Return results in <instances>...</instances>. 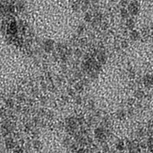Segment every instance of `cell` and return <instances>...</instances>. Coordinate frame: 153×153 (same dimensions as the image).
<instances>
[{
	"label": "cell",
	"mask_w": 153,
	"mask_h": 153,
	"mask_svg": "<svg viewBox=\"0 0 153 153\" xmlns=\"http://www.w3.org/2000/svg\"><path fill=\"white\" fill-rule=\"evenodd\" d=\"M65 129L68 134L71 135H75L77 132L78 128V123L76 121V119L75 117H68L65 121Z\"/></svg>",
	"instance_id": "6da1fadb"
},
{
	"label": "cell",
	"mask_w": 153,
	"mask_h": 153,
	"mask_svg": "<svg viewBox=\"0 0 153 153\" xmlns=\"http://www.w3.org/2000/svg\"><path fill=\"white\" fill-rule=\"evenodd\" d=\"M94 135H95V138L97 139V141L100 142V143H104L106 141V138H107L106 129L103 127L96 128L94 130Z\"/></svg>",
	"instance_id": "7a4b0ae2"
},
{
	"label": "cell",
	"mask_w": 153,
	"mask_h": 153,
	"mask_svg": "<svg viewBox=\"0 0 153 153\" xmlns=\"http://www.w3.org/2000/svg\"><path fill=\"white\" fill-rule=\"evenodd\" d=\"M55 45H54V41L52 40V39H46V40L43 41V51L47 53H50L52 52L53 50H54Z\"/></svg>",
	"instance_id": "3957f363"
},
{
	"label": "cell",
	"mask_w": 153,
	"mask_h": 153,
	"mask_svg": "<svg viewBox=\"0 0 153 153\" xmlns=\"http://www.w3.org/2000/svg\"><path fill=\"white\" fill-rule=\"evenodd\" d=\"M97 61L102 65H104L107 62V56H106V52L102 49H98V53L97 55Z\"/></svg>",
	"instance_id": "277c9868"
},
{
	"label": "cell",
	"mask_w": 153,
	"mask_h": 153,
	"mask_svg": "<svg viewBox=\"0 0 153 153\" xmlns=\"http://www.w3.org/2000/svg\"><path fill=\"white\" fill-rule=\"evenodd\" d=\"M5 147L8 150H11L16 147V142L14 138L12 137H8L5 139Z\"/></svg>",
	"instance_id": "5b68a950"
},
{
	"label": "cell",
	"mask_w": 153,
	"mask_h": 153,
	"mask_svg": "<svg viewBox=\"0 0 153 153\" xmlns=\"http://www.w3.org/2000/svg\"><path fill=\"white\" fill-rule=\"evenodd\" d=\"M143 82H144L145 86L148 87V86H151L153 84V79H152V77L151 75H147L143 78Z\"/></svg>",
	"instance_id": "8992f818"
},
{
	"label": "cell",
	"mask_w": 153,
	"mask_h": 153,
	"mask_svg": "<svg viewBox=\"0 0 153 153\" xmlns=\"http://www.w3.org/2000/svg\"><path fill=\"white\" fill-rule=\"evenodd\" d=\"M74 87H75V92H81L84 90V84L82 83V81H80V82H77L76 84H74Z\"/></svg>",
	"instance_id": "52a82bcc"
},
{
	"label": "cell",
	"mask_w": 153,
	"mask_h": 153,
	"mask_svg": "<svg viewBox=\"0 0 153 153\" xmlns=\"http://www.w3.org/2000/svg\"><path fill=\"white\" fill-rule=\"evenodd\" d=\"M125 116H126V113L123 109H119L116 111V116L119 119H124L125 118Z\"/></svg>",
	"instance_id": "ba28073f"
},
{
	"label": "cell",
	"mask_w": 153,
	"mask_h": 153,
	"mask_svg": "<svg viewBox=\"0 0 153 153\" xmlns=\"http://www.w3.org/2000/svg\"><path fill=\"white\" fill-rule=\"evenodd\" d=\"M8 30L11 35H15L17 32V26L15 23H12L10 24L9 27H8Z\"/></svg>",
	"instance_id": "9c48e42d"
},
{
	"label": "cell",
	"mask_w": 153,
	"mask_h": 153,
	"mask_svg": "<svg viewBox=\"0 0 153 153\" xmlns=\"http://www.w3.org/2000/svg\"><path fill=\"white\" fill-rule=\"evenodd\" d=\"M32 147L35 150H40L43 147V145H42V143L39 140H35L32 143Z\"/></svg>",
	"instance_id": "30bf717a"
},
{
	"label": "cell",
	"mask_w": 153,
	"mask_h": 153,
	"mask_svg": "<svg viewBox=\"0 0 153 153\" xmlns=\"http://www.w3.org/2000/svg\"><path fill=\"white\" fill-rule=\"evenodd\" d=\"M102 65L100 64L99 62H96L94 63V71H96V72L99 73V72L102 71Z\"/></svg>",
	"instance_id": "8fae6325"
},
{
	"label": "cell",
	"mask_w": 153,
	"mask_h": 153,
	"mask_svg": "<svg viewBox=\"0 0 153 153\" xmlns=\"http://www.w3.org/2000/svg\"><path fill=\"white\" fill-rule=\"evenodd\" d=\"M116 148L119 151H122L124 149V143L122 141H119L116 144Z\"/></svg>",
	"instance_id": "7c38bea8"
},
{
	"label": "cell",
	"mask_w": 153,
	"mask_h": 153,
	"mask_svg": "<svg viewBox=\"0 0 153 153\" xmlns=\"http://www.w3.org/2000/svg\"><path fill=\"white\" fill-rule=\"evenodd\" d=\"M75 119H76V121H77L79 125H83L86 121V119H84L83 117V116H76Z\"/></svg>",
	"instance_id": "4fadbf2b"
},
{
	"label": "cell",
	"mask_w": 153,
	"mask_h": 153,
	"mask_svg": "<svg viewBox=\"0 0 153 153\" xmlns=\"http://www.w3.org/2000/svg\"><path fill=\"white\" fill-rule=\"evenodd\" d=\"M73 142L71 141V139L70 138H64V140H63V145L65 146V147H70V146L71 145V143H72Z\"/></svg>",
	"instance_id": "5bb4252c"
},
{
	"label": "cell",
	"mask_w": 153,
	"mask_h": 153,
	"mask_svg": "<svg viewBox=\"0 0 153 153\" xmlns=\"http://www.w3.org/2000/svg\"><path fill=\"white\" fill-rule=\"evenodd\" d=\"M5 103H6V106H8V108H12L13 106H14V104H15L14 103V101H13L12 98H8V100L6 101Z\"/></svg>",
	"instance_id": "9a60e30c"
},
{
	"label": "cell",
	"mask_w": 153,
	"mask_h": 153,
	"mask_svg": "<svg viewBox=\"0 0 153 153\" xmlns=\"http://www.w3.org/2000/svg\"><path fill=\"white\" fill-rule=\"evenodd\" d=\"M98 77V73L96 72V71H92L90 72L89 74V79H91V80H95L96 79H97Z\"/></svg>",
	"instance_id": "2e32d148"
},
{
	"label": "cell",
	"mask_w": 153,
	"mask_h": 153,
	"mask_svg": "<svg viewBox=\"0 0 153 153\" xmlns=\"http://www.w3.org/2000/svg\"><path fill=\"white\" fill-rule=\"evenodd\" d=\"M101 143H102V151L103 152H105V153L108 152L109 151V146H108V144L106 143V142Z\"/></svg>",
	"instance_id": "e0dca14e"
},
{
	"label": "cell",
	"mask_w": 153,
	"mask_h": 153,
	"mask_svg": "<svg viewBox=\"0 0 153 153\" xmlns=\"http://www.w3.org/2000/svg\"><path fill=\"white\" fill-rule=\"evenodd\" d=\"M139 37V35H138V33L137 31H133L131 32V34H130V39H132V40H137V39H138Z\"/></svg>",
	"instance_id": "ac0fdd59"
},
{
	"label": "cell",
	"mask_w": 153,
	"mask_h": 153,
	"mask_svg": "<svg viewBox=\"0 0 153 153\" xmlns=\"http://www.w3.org/2000/svg\"><path fill=\"white\" fill-rule=\"evenodd\" d=\"M74 54L75 56L77 57V58H79V57H81L83 56V52L81 49H79V48H76L74 52Z\"/></svg>",
	"instance_id": "d6986e66"
},
{
	"label": "cell",
	"mask_w": 153,
	"mask_h": 153,
	"mask_svg": "<svg viewBox=\"0 0 153 153\" xmlns=\"http://www.w3.org/2000/svg\"><path fill=\"white\" fill-rule=\"evenodd\" d=\"M75 102L76 104L79 105L83 102V97L80 96V95H77V96H75Z\"/></svg>",
	"instance_id": "ffe728a7"
},
{
	"label": "cell",
	"mask_w": 153,
	"mask_h": 153,
	"mask_svg": "<svg viewBox=\"0 0 153 153\" xmlns=\"http://www.w3.org/2000/svg\"><path fill=\"white\" fill-rule=\"evenodd\" d=\"M84 25H79L76 29V32H77L78 35H81L84 32Z\"/></svg>",
	"instance_id": "44dd1931"
},
{
	"label": "cell",
	"mask_w": 153,
	"mask_h": 153,
	"mask_svg": "<svg viewBox=\"0 0 153 153\" xmlns=\"http://www.w3.org/2000/svg\"><path fill=\"white\" fill-rule=\"evenodd\" d=\"M88 108L89 110H94L95 108V103L92 100H89L88 101Z\"/></svg>",
	"instance_id": "7402d4cb"
},
{
	"label": "cell",
	"mask_w": 153,
	"mask_h": 153,
	"mask_svg": "<svg viewBox=\"0 0 153 153\" xmlns=\"http://www.w3.org/2000/svg\"><path fill=\"white\" fill-rule=\"evenodd\" d=\"M67 95L70 97H75V90L71 88L67 89Z\"/></svg>",
	"instance_id": "603a6c76"
},
{
	"label": "cell",
	"mask_w": 153,
	"mask_h": 153,
	"mask_svg": "<svg viewBox=\"0 0 153 153\" xmlns=\"http://www.w3.org/2000/svg\"><path fill=\"white\" fill-rule=\"evenodd\" d=\"M32 128H33V124H32L30 122L26 123V124H25V130L26 132H30V131H31V130H32Z\"/></svg>",
	"instance_id": "cb8c5ba5"
},
{
	"label": "cell",
	"mask_w": 153,
	"mask_h": 153,
	"mask_svg": "<svg viewBox=\"0 0 153 153\" xmlns=\"http://www.w3.org/2000/svg\"><path fill=\"white\" fill-rule=\"evenodd\" d=\"M78 43H79V45H80V46H85L86 44L88 43V40H87V39L86 38H83V39H79V40L78 41Z\"/></svg>",
	"instance_id": "d4e9b609"
},
{
	"label": "cell",
	"mask_w": 153,
	"mask_h": 153,
	"mask_svg": "<svg viewBox=\"0 0 153 153\" xmlns=\"http://www.w3.org/2000/svg\"><path fill=\"white\" fill-rule=\"evenodd\" d=\"M13 153H25V151L22 147H17L14 148V152Z\"/></svg>",
	"instance_id": "484cf974"
},
{
	"label": "cell",
	"mask_w": 153,
	"mask_h": 153,
	"mask_svg": "<svg viewBox=\"0 0 153 153\" xmlns=\"http://www.w3.org/2000/svg\"><path fill=\"white\" fill-rule=\"evenodd\" d=\"M92 20V15L90 14V13H86V14L84 15V21H87V22H89L90 21Z\"/></svg>",
	"instance_id": "4316f807"
},
{
	"label": "cell",
	"mask_w": 153,
	"mask_h": 153,
	"mask_svg": "<svg viewBox=\"0 0 153 153\" xmlns=\"http://www.w3.org/2000/svg\"><path fill=\"white\" fill-rule=\"evenodd\" d=\"M48 102V97H45V96H42L41 97H40V102H41V104L42 105H45L46 103H47Z\"/></svg>",
	"instance_id": "83f0119b"
},
{
	"label": "cell",
	"mask_w": 153,
	"mask_h": 153,
	"mask_svg": "<svg viewBox=\"0 0 153 153\" xmlns=\"http://www.w3.org/2000/svg\"><path fill=\"white\" fill-rule=\"evenodd\" d=\"M135 96L137 97H138V98H140V97H142L143 96V92L142 91H140V90H138V91H137L135 92Z\"/></svg>",
	"instance_id": "f1b7e54d"
},
{
	"label": "cell",
	"mask_w": 153,
	"mask_h": 153,
	"mask_svg": "<svg viewBox=\"0 0 153 153\" xmlns=\"http://www.w3.org/2000/svg\"><path fill=\"white\" fill-rule=\"evenodd\" d=\"M62 100L63 102H67L69 101V96L68 95H62Z\"/></svg>",
	"instance_id": "f546056e"
},
{
	"label": "cell",
	"mask_w": 153,
	"mask_h": 153,
	"mask_svg": "<svg viewBox=\"0 0 153 153\" xmlns=\"http://www.w3.org/2000/svg\"><path fill=\"white\" fill-rule=\"evenodd\" d=\"M63 78L62 77H61V76H57V84H62V83L63 82Z\"/></svg>",
	"instance_id": "4dcf8cb0"
},
{
	"label": "cell",
	"mask_w": 153,
	"mask_h": 153,
	"mask_svg": "<svg viewBox=\"0 0 153 153\" xmlns=\"http://www.w3.org/2000/svg\"><path fill=\"white\" fill-rule=\"evenodd\" d=\"M86 150L84 148V147H80V148H79L75 153H85Z\"/></svg>",
	"instance_id": "1f68e13d"
},
{
	"label": "cell",
	"mask_w": 153,
	"mask_h": 153,
	"mask_svg": "<svg viewBox=\"0 0 153 153\" xmlns=\"http://www.w3.org/2000/svg\"><path fill=\"white\" fill-rule=\"evenodd\" d=\"M41 89H42V90H46L48 89V85L46 84L45 83H41Z\"/></svg>",
	"instance_id": "d6a6232c"
},
{
	"label": "cell",
	"mask_w": 153,
	"mask_h": 153,
	"mask_svg": "<svg viewBox=\"0 0 153 153\" xmlns=\"http://www.w3.org/2000/svg\"><path fill=\"white\" fill-rule=\"evenodd\" d=\"M127 14H128V12H127V11H126L125 9H122L121 10V15L123 16V17H125L126 16H127Z\"/></svg>",
	"instance_id": "836d02e7"
},
{
	"label": "cell",
	"mask_w": 153,
	"mask_h": 153,
	"mask_svg": "<svg viewBox=\"0 0 153 153\" xmlns=\"http://www.w3.org/2000/svg\"><path fill=\"white\" fill-rule=\"evenodd\" d=\"M46 116H47V117L49 119V118H52L53 117V113L52 111H48V113H46Z\"/></svg>",
	"instance_id": "e575fe53"
},
{
	"label": "cell",
	"mask_w": 153,
	"mask_h": 153,
	"mask_svg": "<svg viewBox=\"0 0 153 153\" xmlns=\"http://www.w3.org/2000/svg\"><path fill=\"white\" fill-rule=\"evenodd\" d=\"M127 46H128V43H127V42H126V41H123L121 43V47L122 48H127Z\"/></svg>",
	"instance_id": "d590c367"
},
{
	"label": "cell",
	"mask_w": 153,
	"mask_h": 153,
	"mask_svg": "<svg viewBox=\"0 0 153 153\" xmlns=\"http://www.w3.org/2000/svg\"><path fill=\"white\" fill-rule=\"evenodd\" d=\"M26 153H29V152H26Z\"/></svg>",
	"instance_id": "8d00e7d4"
}]
</instances>
